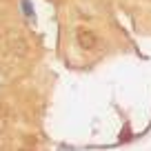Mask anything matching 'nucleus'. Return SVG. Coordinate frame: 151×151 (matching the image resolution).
I'll list each match as a JSON object with an SVG mask.
<instances>
[{
  "label": "nucleus",
  "instance_id": "obj_1",
  "mask_svg": "<svg viewBox=\"0 0 151 151\" xmlns=\"http://www.w3.org/2000/svg\"><path fill=\"white\" fill-rule=\"evenodd\" d=\"M76 40H78V45H80L82 49H87V51H91V49H96L100 45L98 33L91 31V29H87V27H78L76 29Z\"/></svg>",
  "mask_w": 151,
  "mask_h": 151
}]
</instances>
